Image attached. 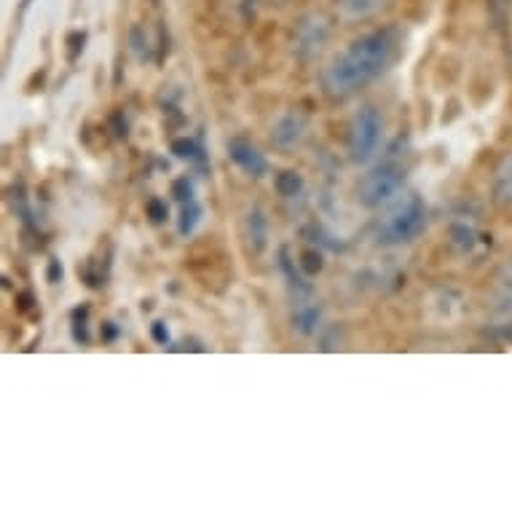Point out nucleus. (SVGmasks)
<instances>
[{"label": "nucleus", "mask_w": 512, "mask_h": 512, "mask_svg": "<svg viewBox=\"0 0 512 512\" xmlns=\"http://www.w3.org/2000/svg\"><path fill=\"white\" fill-rule=\"evenodd\" d=\"M491 309L496 314H510L512 317V252L499 263L491 285Z\"/></svg>", "instance_id": "10"}, {"label": "nucleus", "mask_w": 512, "mask_h": 512, "mask_svg": "<svg viewBox=\"0 0 512 512\" xmlns=\"http://www.w3.org/2000/svg\"><path fill=\"white\" fill-rule=\"evenodd\" d=\"M311 231H314V234H317V236H322V231H319V226H311ZM319 242L330 244V250H341V242H333L330 236H325V239H319Z\"/></svg>", "instance_id": "22"}, {"label": "nucleus", "mask_w": 512, "mask_h": 512, "mask_svg": "<svg viewBox=\"0 0 512 512\" xmlns=\"http://www.w3.org/2000/svg\"><path fill=\"white\" fill-rule=\"evenodd\" d=\"M244 242L252 255H261L269 244V218L263 215L261 207H252L244 218Z\"/></svg>", "instance_id": "12"}, {"label": "nucleus", "mask_w": 512, "mask_h": 512, "mask_svg": "<svg viewBox=\"0 0 512 512\" xmlns=\"http://www.w3.org/2000/svg\"><path fill=\"white\" fill-rule=\"evenodd\" d=\"M330 38H333V19L322 11H309L295 22L293 33H290V46H293L295 57L309 62L325 51Z\"/></svg>", "instance_id": "4"}, {"label": "nucleus", "mask_w": 512, "mask_h": 512, "mask_svg": "<svg viewBox=\"0 0 512 512\" xmlns=\"http://www.w3.org/2000/svg\"><path fill=\"white\" fill-rule=\"evenodd\" d=\"M298 266H301L306 277H314V274H319L322 266H325V261H322V252H319L317 247H306V250L301 252V261H298Z\"/></svg>", "instance_id": "17"}, {"label": "nucleus", "mask_w": 512, "mask_h": 512, "mask_svg": "<svg viewBox=\"0 0 512 512\" xmlns=\"http://www.w3.org/2000/svg\"><path fill=\"white\" fill-rule=\"evenodd\" d=\"M491 202L499 210H512V151L502 153L491 169Z\"/></svg>", "instance_id": "8"}, {"label": "nucleus", "mask_w": 512, "mask_h": 512, "mask_svg": "<svg viewBox=\"0 0 512 512\" xmlns=\"http://www.w3.org/2000/svg\"><path fill=\"white\" fill-rule=\"evenodd\" d=\"M306 132H309V118L301 110H287L271 126V145L279 151H293L295 145H301Z\"/></svg>", "instance_id": "6"}, {"label": "nucleus", "mask_w": 512, "mask_h": 512, "mask_svg": "<svg viewBox=\"0 0 512 512\" xmlns=\"http://www.w3.org/2000/svg\"><path fill=\"white\" fill-rule=\"evenodd\" d=\"M392 0H336V17L344 25H360L387 11Z\"/></svg>", "instance_id": "9"}, {"label": "nucleus", "mask_w": 512, "mask_h": 512, "mask_svg": "<svg viewBox=\"0 0 512 512\" xmlns=\"http://www.w3.org/2000/svg\"><path fill=\"white\" fill-rule=\"evenodd\" d=\"M405 177H408V169L400 159L389 156L387 161H381L373 172L360 180V188H357V199L365 210H381V207H392V204L400 199V191H403Z\"/></svg>", "instance_id": "2"}, {"label": "nucleus", "mask_w": 512, "mask_h": 512, "mask_svg": "<svg viewBox=\"0 0 512 512\" xmlns=\"http://www.w3.org/2000/svg\"><path fill=\"white\" fill-rule=\"evenodd\" d=\"M496 336L502 338V341H510V344H512V319H510V322H504L502 328L496 330Z\"/></svg>", "instance_id": "21"}, {"label": "nucleus", "mask_w": 512, "mask_h": 512, "mask_svg": "<svg viewBox=\"0 0 512 512\" xmlns=\"http://www.w3.org/2000/svg\"><path fill=\"white\" fill-rule=\"evenodd\" d=\"M148 215H151L153 223H164V220L169 218L167 204L161 202V199H151V202H148Z\"/></svg>", "instance_id": "18"}, {"label": "nucleus", "mask_w": 512, "mask_h": 512, "mask_svg": "<svg viewBox=\"0 0 512 512\" xmlns=\"http://www.w3.org/2000/svg\"><path fill=\"white\" fill-rule=\"evenodd\" d=\"M202 218H204L202 204L196 202V199H188V202H183V210H180V223H177L180 234L183 236L194 234L196 226L202 223Z\"/></svg>", "instance_id": "15"}, {"label": "nucleus", "mask_w": 512, "mask_h": 512, "mask_svg": "<svg viewBox=\"0 0 512 512\" xmlns=\"http://www.w3.org/2000/svg\"><path fill=\"white\" fill-rule=\"evenodd\" d=\"M303 177L301 172H295V169H282L277 177H274V188H277V194L282 199H295V196L303 194Z\"/></svg>", "instance_id": "14"}, {"label": "nucleus", "mask_w": 512, "mask_h": 512, "mask_svg": "<svg viewBox=\"0 0 512 512\" xmlns=\"http://www.w3.org/2000/svg\"><path fill=\"white\" fill-rule=\"evenodd\" d=\"M510 62H512V41H510Z\"/></svg>", "instance_id": "23"}, {"label": "nucleus", "mask_w": 512, "mask_h": 512, "mask_svg": "<svg viewBox=\"0 0 512 512\" xmlns=\"http://www.w3.org/2000/svg\"><path fill=\"white\" fill-rule=\"evenodd\" d=\"M228 156L234 161L236 167L242 169L244 175L250 177H263L269 172V161L263 156L250 140H244V137H231L228 140Z\"/></svg>", "instance_id": "7"}, {"label": "nucleus", "mask_w": 512, "mask_h": 512, "mask_svg": "<svg viewBox=\"0 0 512 512\" xmlns=\"http://www.w3.org/2000/svg\"><path fill=\"white\" fill-rule=\"evenodd\" d=\"M427 228V207L419 196H408L405 202H395L389 215L378 223L376 239L384 247H400L419 239Z\"/></svg>", "instance_id": "3"}, {"label": "nucleus", "mask_w": 512, "mask_h": 512, "mask_svg": "<svg viewBox=\"0 0 512 512\" xmlns=\"http://www.w3.org/2000/svg\"><path fill=\"white\" fill-rule=\"evenodd\" d=\"M448 244H451L459 255H472V252L483 244V234H480L478 223L470 218L454 220L451 228H448Z\"/></svg>", "instance_id": "11"}, {"label": "nucleus", "mask_w": 512, "mask_h": 512, "mask_svg": "<svg viewBox=\"0 0 512 512\" xmlns=\"http://www.w3.org/2000/svg\"><path fill=\"white\" fill-rule=\"evenodd\" d=\"M172 153H175L177 159L199 161V164L204 161L202 145L196 143V140H191V137H180V140H175V143H172Z\"/></svg>", "instance_id": "16"}, {"label": "nucleus", "mask_w": 512, "mask_h": 512, "mask_svg": "<svg viewBox=\"0 0 512 512\" xmlns=\"http://www.w3.org/2000/svg\"><path fill=\"white\" fill-rule=\"evenodd\" d=\"M172 194H175L180 202H188V199H194V185L188 183V177H183V180H177V183L172 185Z\"/></svg>", "instance_id": "19"}, {"label": "nucleus", "mask_w": 512, "mask_h": 512, "mask_svg": "<svg viewBox=\"0 0 512 512\" xmlns=\"http://www.w3.org/2000/svg\"><path fill=\"white\" fill-rule=\"evenodd\" d=\"M151 336L156 338V341H159L161 346L169 344V330H167V325H164V322H153V325H151Z\"/></svg>", "instance_id": "20"}, {"label": "nucleus", "mask_w": 512, "mask_h": 512, "mask_svg": "<svg viewBox=\"0 0 512 512\" xmlns=\"http://www.w3.org/2000/svg\"><path fill=\"white\" fill-rule=\"evenodd\" d=\"M384 140V116L376 108L357 110V116L352 118L349 126V156L357 164H368L381 148Z\"/></svg>", "instance_id": "5"}, {"label": "nucleus", "mask_w": 512, "mask_h": 512, "mask_svg": "<svg viewBox=\"0 0 512 512\" xmlns=\"http://www.w3.org/2000/svg\"><path fill=\"white\" fill-rule=\"evenodd\" d=\"M403 51V33L397 27H378L354 38L328 68L322 70L319 84L325 97L344 102L381 78Z\"/></svg>", "instance_id": "1"}, {"label": "nucleus", "mask_w": 512, "mask_h": 512, "mask_svg": "<svg viewBox=\"0 0 512 512\" xmlns=\"http://www.w3.org/2000/svg\"><path fill=\"white\" fill-rule=\"evenodd\" d=\"M319 319H322V306H319L314 298H311V301L295 303L293 325L301 336H314L319 328Z\"/></svg>", "instance_id": "13"}]
</instances>
